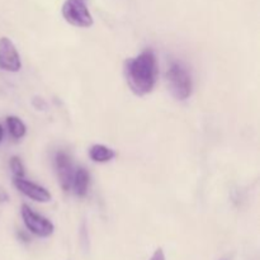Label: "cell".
Returning a JSON list of instances; mask_svg holds the SVG:
<instances>
[{"label":"cell","mask_w":260,"mask_h":260,"mask_svg":"<svg viewBox=\"0 0 260 260\" xmlns=\"http://www.w3.org/2000/svg\"><path fill=\"white\" fill-rule=\"evenodd\" d=\"M71 187L74 188V193L78 197H84L88 193L89 187V174L84 168H78L76 172L74 173L73 184Z\"/></svg>","instance_id":"obj_8"},{"label":"cell","mask_w":260,"mask_h":260,"mask_svg":"<svg viewBox=\"0 0 260 260\" xmlns=\"http://www.w3.org/2000/svg\"><path fill=\"white\" fill-rule=\"evenodd\" d=\"M61 13L63 19L74 27L89 28L94 24L86 0H65Z\"/></svg>","instance_id":"obj_3"},{"label":"cell","mask_w":260,"mask_h":260,"mask_svg":"<svg viewBox=\"0 0 260 260\" xmlns=\"http://www.w3.org/2000/svg\"><path fill=\"white\" fill-rule=\"evenodd\" d=\"M150 260H165V255H164V251H162V249H156L154 253V255L151 256V259Z\"/></svg>","instance_id":"obj_12"},{"label":"cell","mask_w":260,"mask_h":260,"mask_svg":"<svg viewBox=\"0 0 260 260\" xmlns=\"http://www.w3.org/2000/svg\"><path fill=\"white\" fill-rule=\"evenodd\" d=\"M116 151L104 145H93L89 150V156L95 162H108L116 157Z\"/></svg>","instance_id":"obj_9"},{"label":"cell","mask_w":260,"mask_h":260,"mask_svg":"<svg viewBox=\"0 0 260 260\" xmlns=\"http://www.w3.org/2000/svg\"><path fill=\"white\" fill-rule=\"evenodd\" d=\"M7 127L10 136L15 140L23 139V137L25 136V134H27L25 124L23 123V121L19 118V117H15V116L7 117Z\"/></svg>","instance_id":"obj_10"},{"label":"cell","mask_w":260,"mask_h":260,"mask_svg":"<svg viewBox=\"0 0 260 260\" xmlns=\"http://www.w3.org/2000/svg\"><path fill=\"white\" fill-rule=\"evenodd\" d=\"M9 200V196H8V193L5 192L3 188H0V203H4L7 202V201Z\"/></svg>","instance_id":"obj_13"},{"label":"cell","mask_w":260,"mask_h":260,"mask_svg":"<svg viewBox=\"0 0 260 260\" xmlns=\"http://www.w3.org/2000/svg\"><path fill=\"white\" fill-rule=\"evenodd\" d=\"M124 75L129 89L136 95L151 93L157 79V61L152 50H145L136 57L126 60Z\"/></svg>","instance_id":"obj_1"},{"label":"cell","mask_w":260,"mask_h":260,"mask_svg":"<svg viewBox=\"0 0 260 260\" xmlns=\"http://www.w3.org/2000/svg\"><path fill=\"white\" fill-rule=\"evenodd\" d=\"M55 169L56 174H57L58 183H60L61 188L65 192L70 190L71 184H73V178H74V168L73 162H71L70 156L66 152L60 151L55 155Z\"/></svg>","instance_id":"obj_7"},{"label":"cell","mask_w":260,"mask_h":260,"mask_svg":"<svg viewBox=\"0 0 260 260\" xmlns=\"http://www.w3.org/2000/svg\"><path fill=\"white\" fill-rule=\"evenodd\" d=\"M3 137H4V129H3L2 124H0V142L3 141Z\"/></svg>","instance_id":"obj_14"},{"label":"cell","mask_w":260,"mask_h":260,"mask_svg":"<svg viewBox=\"0 0 260 260\" xmlns=\"http://www.w3.org/2000/svg\"><path fill=\"white\" fill-rule=\"evenodd\" d=\"M167 81L170 93L178 101H185L192 95V78L180 62L170 63L167 70Z\"/></svg>","instance_id":"obj_2"},{"label":"cell","mask_w":260,"mask_h":260,"mask_svg":"<svg viewBox=\"0 0 260 260\" xmlns=\"http://www.w3.org/2000/svg\"><path fill=\"white\" fill-rule=\"evenodd\" d=\"M22 218L24 221V225L33 235L40 236V238H48L53 234L55 226L43 216L36 213L29 206L22 205Z\"/></svg>","instance_id":"obj_4"},{"label":"cell","mask_w":260,"mask_h":260,"mask_svg":"<svg viewBox=\"0 0 260 260\" xmlns=\"http://www.w3.org/2000/svg\"><path fill=\"white\" fill-rule=\"evenodd\" d=\"M9 168L15 178H24V174H25L24 167H23V162L19 157L18 156L10 157Z\"/></svg>","instance_id":"obj_11"},{"label":"cell","mask_w":260,"mask_h":260,"mask_svg":"<svg viewBox=\"0 0 260 260\" xmlns=\"http://www.w3.org/2000/svg\"><path fill=\"white\" fill-rule=\"evenodd\" d=\"M13 184H14V187L17 188L22 194L30 198V200L36 201V202L47 203L52 201V196H51V193L48 192L46 188H43L42 185L36 184V183L30 182V180L24 179V178L14 177Z\"/></svg>","instance_id":"obj_6"},{"label":"cell","mask_w":260,"mask_h":260,"mask_svg":"<svg viewBox=\"0 0 260 260\" xmlns=\"http://www.w3.org/2000/svg\"><path fill=\"white\" fill-rule=\"evenodd\" d=\"M22 69L19 52L12 40L8 37L0 38V70L8 73H18Z\"/></svg>","instance_id":"obj_5"}]
</instances>
